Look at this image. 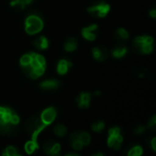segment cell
<instances>
[{
	"mask_svg": "<svg viewBox=\"0 0 156 156\" xmlns=\"http://www.w3.org/2000/svg\"><path fill=\"white\" fill-rule=\"evenodd\" d=\"M19 116L8 107L0 106V134L15 135L18 132Z\"/></svg>",
	"mask_w": 156,
	"mask_h": 156,
	"instance_id": "obj_1",
	"label": "cell"
},
{
	"mask_svg": "<svg viewBox=\"0 0 156 156\" xmlns=\"http://www.w3.org/2000/svg\"><path fill=\"white\" fill-rule=\"evenodd\" d=\"M133 48L140 54H150L154 50V38L151 36H139L133 40Z\"/></svg>",
	"mask_w": 156,
	"mask_h": 156,
	"instance_id": "obj_2",
	"label": "cell"
},
{
	"mask_svg": "<svg viewBox=\"0 0 156 156\" xmlns=\"http://www.w3.org/2000/svg\"><path fill=\"white\" fill-rule=\"evenodd\" d=\"M44 27L42 17L37 14L31 13L25 20V30L28 35H36L39 33Z\"/></svg>",
	"mask_w": 156,
	"mask_h": 156,
	"instance_id": "obj_3",
	"label": "cell"
},
{
	"mask_svg": "<svg viewBox=\"0 0 156 156\" xmlns=\"http://www.w3.org/2000/svg\"><path fill=\"white\" fill-rule=\"evenodd\" d=\"M46 127L47 126L42 122L39 114H36V115L32 116L31 118H29L26 122V124H25V128H26L27 132L31 135L32 139H36V140H37L39 133Z\"/></svg>",
	"mask_w": 156,
	"mask_h": 156,
	"instance_id": "obj_4",
	"label": "cell"
},
{
	"mask_svg": "<svg viewBox=\"0 0 156 156\" xmlns=\"http://www.w3.org/2000/svg\"><path fill=\"white\" fill-rule=\"evenodd\" d=\"M87 10L92 16L102 18L109 14L111 10V5L106 2H99L89 6Z\"/></svg>",
	"mask_w": 156,
	"mask_h": 156,
	"instance_id": "obj_5",
	"label": "cell"
},
{
	"mask_svg": "<svg viewBox=\"0 0 156 156\" xmlns=\"http://www.w3.org/2000/svg\"><path fill=\"white\" fill-rule=\"evenodd\" d=\"M56 117H57V111L54 107H48L45 109L40 114V119L46 126L50 125L55 121Z\"/></svg>",
	"mask_w": 156,
	"mask_h": 156,
	"instance_id": "obj_6",
	"label": "cell"
},
{
	"mask_svg": "<svg viewBox=\"0 0 156 156\" xmlns=\"http://www.w3.org/2000/svg\"><path fill=\"white\" fill-rule=\"evenodd\" d=\"M98 25L96 24H91L81 30V36L88 41H94L98 36Z\"/></svg>",
	"mask_w": 156,
	"mask_h": 156,
	"instance_id": "obj_7",
	"label": "cell"
},
{
	"mask_svg": "<svg viewBox=\"0 0 156 156\" xmlns=\"http://www.w3.org/2000/svg\"><path fill=\"white\" fill-rule=\"evenodd\" d=\"M60 145L59 144L54 142V141H47L43 144V151L45 154L48 155H58L60 152Z\"/></svg>",
	"mask_w": 156,
	"mask_h": 156,
	"instance_id": "obj_8",
	"label": "cell"
},
{
	"mask_svg": "<svg viewBox=\"0 0 156 156\" xmlns=\"http://www.w3.org/2000/svg\"><path fill=\"white\" fill-rule=\"evenodd\" d=\"M92 56L98 61H104L109 57V51L103 47H95L92 48Z\"/></svg>",
	"mask_w": 156,
	"mask_h": 156,
	"instance_id": "obj_9",
	"label": "cell"
},
{
	"mask_svg": "<svg viewBox=\"0 0 156 156\" xmlns=\"http://www.w3.org/2000/svg\"><path fill=\"white\" fill-rule=\"evenodd\" d=\"M90 101H91V94L88 92H81L76 98V102L78 103V106L82 109L88 108L90 106Z\"/></svg>",
	"mask_w": 156,
	"mask_h": 156,
	"instance_id": "obj_10",
	"label": "cell"
},
{
	"mask_svg": "<svg viewBox=\"0 0 156 156\" xmlns=\"http://www.w3.org/2000/svg\"><path fill=\"white\" fill-rule=\"evenodd\" d=\"M123 138L122 136V134H118V135H109L108 137V146L114 149V150H119L122 146Z\"/></svg>",
	"mask_w": 156,
	"mask_h": 156,
	"instance_id": "obj_11",
	"label": "cell"
},
{
	"mask_svg": "<svg viewBox=\"0 0 156 156\" xmlns=\"http://www.w3.org/2000/svg\"><path fill=\"white\" fill-rule=\"evenodd\" d=\"M72 66V63L71 61H69V59H60L57 65V72L59 74V75H65L69 69L71 68Z\"/></svg>",
	"mask_w": 156,
	"mask_h": 156,
	"instance_id": "obj_12",
	"label": "cell"
},
{
	"mask_svg": "<svg viewBox=\"0 0 156 156\" xmlns=\"http://www.w3.org/2000/svg\"><path fill=\"white\" fill-rule=\"evenodd\" d=\"M33 46L39 50L47 49L48 48V40L46 37L40 36L33 40Z\"/></svg>",
	"mask_w": 156,
	"mask_h": 156,
	"instance_id": "obj_13",
	"label": "cell"
},
{
	"mask_svg": "<svg viewBox=\"0 0 156 156\" xmlns=\"http://www.w3.org/2000/svg\"><path fill=\"white\" fill-rule=\"evenodd\" d=\"M69 143L70 146L75 150V151H80L83 148V144L80 143V141L78 138V132L73 133L72 134L69 135Z\"/></svg>",
	"mask_w": 156,
	"mask_h": 156,
	"instance_id": "obj_14",
	"label": "cell"
},
{
	"mask_svg": "<svg viewBox=\"0 0 156 156\" xmlns=\"http://www.w3.org/2000/svg\"><path fill=\"white\" fill-rule=\"evenodd\" d=\"M59 86V81L57 80H48L40 83L39 87L44 90H52L58 89Z\"/></svg>",
	"mask_w": 156,
	"mask_h": 156,
	"instance_id": "obj_15",
	"label": "cell"
},
{
	"mask_svg": "<svg viewBox=\"0 0 156 156\" xmlns=\"http://www.w3.org/2000/svg\"><path fill=\"white\" fill-rule=\"evenodd\" d=\"M78 48V41L75 37H69L64 44V49L67 52H73Z\"/></svg>",
	"mask_w": 156,
	"mask_h": 156,
	"instance_id": "obj_16",
	"label": "cell"
},
{
	"mask_svg": "<svg viewBox=\"0 0 156 156\" xmlns=\"http://www.w3.org/2000/svg\"><path fill=\"white\" fill-rule=\"evenodd\" d=\"M25 151L27 152V154H34V152L36 150H37L38 148V144H37V140L36 139H32L30 141H28L26 144H25Z\"/></svg>",
	"mask_w": 156,
	"mask_h": 156,
	"instance_id": "obj_17",
	"label": "cell"
},
{
	"mask_svg": "<svg viewBox=\"0 0 156 156\" xmlns=\"http://www.w3.org/2000/svg\"><path fill=\"white\" fill-rule=\"evenodd\" d=\"M128 52V48L124 46H120V47H116L113 48V50L112 51V56L115 58H122V57H124Z\"/></svg>",
	"mask_w": 156,
	"mask_h": 156,
	"instance_id": "obj_18",
	"label": "cell"
},
{
	"mask_svg": "<svg viewBox=\"0 0 156 156\" xmlns=\"http://www.w3.org/2000/svg\"><path fill=\"white\" fill-rule=\"evenodd\" d=\"M114 37H116L117 40H120V41H125L129 38L130 35H129V32L123 28V27H120L118 28L116 31H115V34H114Z\"/></svg>",
	"mask_w": 156,
	"mask_h": 156,
	"instance_id": "obj_19",
	"label": "cell"
},
{
	"mask_svg": "<svg viewBox=\"0 0 156 156\" xmlns=\"http://www.w3.org/2000/svg\"><path fill=\"white\" fill-rule=\"evenodd\" d=\"M78 138L80 141V143L83 144V146L89 145L91 141L90 135L87 132H78Z\"/></svg>",
	"mask_w": 156,
	"mask_h": 156,
	"instance_id": "obj_20",
	"label": "cell"
},
{
	"mask_svg": "<svg viewBox=\"0 0 156 156\" xmlns=\"http://www.w3.org/2000/svg\"><path fill=\"white\" fill-rule=\"evenodd\" d=\"M54 133L58 137H64L67 134V128L63 124H57L53 128Z\"/></svg>",
	"mask_w": 156,
	"mask_h": 156,
	"instance_id": "obj_21",
	"label": "cell"
},
{
	"mask_svg": "<svg viewBox=\"0 0 156 156\" xmlns=\"http://www.w3.org/2000/svg\"><path fill=\"white\" fill-rule=\"evenodd\" d=\"M20 154H19V152H18V150L16 148V147H14V146H7L5 150H4V152L2 153V155H5V156H16V155H19Z\"/></svg>",
	"mask_w": 156,
	"mask_h": 156,
	"instance_id": "obj_22",
	"label": "cell"
},
{
	"mask_svg": "<svg viewBox=\"0 0 156 156\" xmlns=\"http://www.w3.org/2000/svg\"><path fill=\"white\" fill-rule=\"evenodd\" d=\"M104 128H105V123L103 121H97L93 122L91 125V129L95 133H101V131H103Z\"/></svg>",
	"mask_w": 156,
	"mask_h": 156,
	"instance_id": "obj_23",
	"label": "cell"
},
{
	"mask_svg": "<svg viewBox=\"0 0 156 156\" xmlns=\"http://www.w3.org/2000/svg\"><path fill=\"white\" fill-rule=\"evenodd\" d=\"M142 154H143V148L141 146H139V145L133 146L128 152V155L129 156H140Z\"/></svg>",
	"mask_w": 156,
	"mask_h": 156,
	"instance_id": "obj_24",
	"label": "cell"
},
{
	"mask_svg": "<svg viewBox=\"0 0 156 156\" xmlns=\"http://www.w3.org/2000/svg\"><path fill=\"white\" fill-rule=\"evenodd\" d=\"M20 66L21 67H25V66H28L31 62V55L30 54H25L21 57L20 58Z\"/></svg>",
	"mask_w": 156,
	"mask_h": 156,
	"instance_id": "obj_25",
	"label": "cell"
},
{
	"mask_svg": "<svg viewBox=\"0 0 156 156\" xmlns=\"http://www.w3.org/2000/svg\"><path fill=\"white\" fill-rule=\"evenodd\" d=\"M10 5L13 6L14 8H17V9H20V10L24 9L25 6H26L22 0H12L10 2Z\"/></svg>",
	"mask_w": 156,
	"mask_h": 156,
	"instance_id": "obj_26",
	"label": "cell"
},
{
	"mask_svg": "<svg viewBox=\"0 0 156 156\" xmlns=\"http://www.w3.org/2000/svg\"><path fill=\"white\" fill-rule=\"evenodd\" d=\"M145 131H146V127L145 126H144V125H138L134 129V133L139 136V135L144 134L145 133Z\"/></svg>",
	"mask_w": 156,
	"mask_h": 156,
	"instance_id": "obj_27",
	"label": "cell"
},
{
	"mask_svg": "<svg viewBox=\"0 0 156 156\" xmlns=\"http://www.w3.org/2000/svg\"><path fill=\"white\" fill-rule=\"evenodd\" d=\"M156 126V117L155 116H153L152 117V119L149 121V122H148V128L149 129H154Z\"/></svg>",
	"mask_w": 156,
	"mask_h": 156,
	"instance_id": "obj_28",
	"label": "cell"
},
{
	"mask_svg": "<svg viewBox=\"0 0 156 156\" xmlns=\"http://www.w3.org/2000/svg\"><path fill=\"white\" fill-rule=\"evenodd\" d=\"M151 145L154 151L156 150V138H153V140L151 141Z\"/></svg>",
	"mask_w": 156,
	"mask_h": 156,
	"instance_id": "obj_29",
	"label": "cell"
},
{
	"mask_svg": "<svg viewBox=\"0 0 156 156\" xmlns=\"http://www.w3.org/2000/svg\"><path fill=\"white\" fill-rule=\"evenodd\" d=\"M150 16H151L153 18H155L156 17V9L155 8H154V9H152V10L150 11Z\"/></svg>",
	"mask_w": 156,
	"mask_h": 156,
	"instance_id": "obj_30",
	"label": "cell"
},
{
	"mask_svg": "<svg viewBox=\"0 0 156 156\" xmlns=\"http://www.w3.org/2000/svg\"><path fill=\"white\" fill-rule=\"evenodd\" d=\"M22 1H23V3L25 4V5H29L30 3L33 2V0H22Z\"/></svg>",
	"mask_w": 156,
	"mask_h": 156,
	"instance_id": "obj_31",
	"label": "cell"
},
{
	"mask_svg": "<svg viewBox=\"0 0 156 156\" xmlns=\"http://www.w3.org/2000/svg\"><path fill=\"white\" fill-rule=\"evenodd\" d=\"M68 155H73V156H78V154H72V153H69V154H66V156H68Z\"/></svg>",
	"mask_w": 156,
	"mask_h": 156,
	"instance_id": "obj_32",
	"label": "cell"
},
{
	"mask_svg": "<svg viewBox=\"0 0 156 156\" xmlns=\"http://www.w3.org/2000/svg\"><path fill=\"white\" fill-rule=\"evenodd\" d=\"M95 95H96V96H100V95H101V91H96V92H95Z\"/></svg>",
	"mask_w": 156,
	"mask_h": 156,
	"instance_id": "obj_33",
	"label": "cell"
},
{
	"mask_svg": "<svg viewBox=\"0 0 156 156\" xmlns=\"http://www.w3.org/2000/svg\"><path fill=\"white\" fill-rule=\"evenodd\" d=\"M93 155H103V154H100V153H97V154H93Z\"/></svg>",
	"mask_w": 156,
	"mask_h": 156,
	"instance_id": "obj_34",
	"label": "cell"
}]
</instances>
